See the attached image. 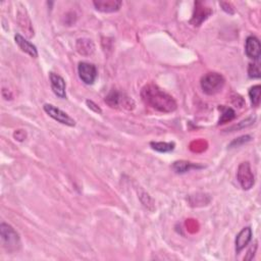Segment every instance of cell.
<instances>
[{
	"label": "cell",
	"mask_w": 261,
	"mask_h": 261,
	"mask_svg": "<svg viewBox=\"0 0 261 261\" xmlns=\"http://www.w3.org/2000/svg\"><path fill=\"white\" fill-rule=\"evenodd\" d=\"M141 97L147 105L160 113H173L178 107L174 97L154 84H147L144 86L141 91Z\"/></svg>",
	"instance_id": "obj_1"
},
{
	"label": "cell",
	"mask_w": 261,
	"mask_h": 261,
	"mask_svg": "<svg viewBox=\"0 0 261 261\" xmlns=\"http://www.w3.org/2000/svg\"><path fill=\"white\" fill-rule=\"evenodd\" d=\"M226 80L223 75L218 73H208L201 78L200 85L203 92L207 95H215L224 89Z\"/></svg>",
	"instance_id": "obj_2"
},
{
	"label": "cell",
	"mask_w": 261,
	"mask_h": 261,
	"mask_svg": "<svg viewBox=\"0 0 261 261\" xmlns=\"http://www.w3.org/2000/svg\"><path fill=\"white\" fill-rule=\"evenodd\" d=\"M0 237L3 247L8 252H15L21 247V239L16 230L7 224L2 223L0 225Z\"/></svg>",
	"instance_id": "obj_3"
},
{
	"label": "cell",
	"mask_w": 261,
	"mask_h": 261,
	"mask_svg": "<svg viewBox=\"0 0 261 261\" xmlns=\"http://www.w3.org/2000/svg\"><path fill=\"white\" fill-rule=\"evenodd\" d=\"M237 179L244 190H250L254 186L255 178L249 163H242L237 170Z\"/></svg>",
	"instance_id": "obj_4"
},
{
	"label": "cell",
	"mask_w": 261,
	"mask_h": 261,
	"mask_svg": "<svg viewBox=\"0 0 261 261\" xmlns=\"http://www.w3.org/2000/svg\"><path fill=\"white\" fill-rule=\"evenodd\" d=\"M43 109L50 117H52L54 120H56V122L63 124V125H65V126H68V127H75L76 126L75 119L69 116L66 113L63 112L62 109L57 108L56 106L46 103V104H44Z\"/></svg>",
	"instance_id": "obj_5"
},
{
	"label": "cell",
	"mask_w": 261,
	"mask_h": 261,
	"mask_svg": "<svg viewBox=\"0 0 261 261\" xmlns=\"http://www.w3.org/2000/svg\"><path fill=\"white\" fill-rule=\"evenodd\" d=\"M105 102L113 108L124 107L127 109H132L135 106V103L132 99L125 96L122 93L114 91V90L105 97Z\"/></svg>",
	"instance_id": "obj_6"
},
{
	"label": "cell",
	"mask_w": 261,
	"mask_h": 261,
	"mask_svg": "<svg viewBox=\"0 0 261 261\" xmlns=\"http://www.w3.org/2000/svg\"><path fill=\"white\" fill-rule=\"evenodd\" d=\"M78 73L80 79L87 85L94 84L97 78V68L94 65L89 63H80L78 65Z\"/></svg>",
	"instance_id": "obj_7"
},
{
	"label": "cell",
	"mask_w": 261,
	"mask_h": 261,
	"mask_svg": "<svg viewBox=\"0 0 261 261\" xmlns=\"http://www.w3.org/2000/svg\"><path fill=\"white\" fill-rule=\"evenodd\" d=\"M246 55L253 60H258L261 55V44L258 38L255 36H249L245 42Z\"/></svg>",
	"instance_id": "obj_8"
},
{
	"label": "cell",
	"mask_w": 261,
	"mask_h": 261,
	"mask_svg": "<svg viewBox=\"0 0 261 261\" xmlns=\"http://www.w3.org/2000/svg\"><path fill=\"white\" fill-rule=\"evenodd\" d=\"M50 85H51V89L53 93L62 99H65L66 97V91H65V81L63 77H60L57 74L50 73L49 75Z\"/></svg>",
	"instance_id": "obj_9"
},
{
	"label": "cell",
	"mask_w": 261,
	"mask_h": 261,
	"mask_svg": "<svg viewBox=\"0 0 261 261\" xmlns=\"http://www.w3.org/2000/svg\"><path fill=\"white\" fill-rule=\"evenodd\" d=\"M93 4L97 11L110 14L118 12L123 5V2L118 1V0H95Z\"/></svg>",
	"instance_id": "obj_10"
},
{
	"label": "cell",
	"mask_w": 261,
	"mask_h": 261,
	"mask_svg": "<svg viewBox=\"0 0 261 261\" xmlns=\"http://www.w3.org/2000/svg\"><path fill=\"white\" fill-rule=\"evenodd\" d=\"M212 15V11L209 8H205L201 2L195 3V11L192 19H191V24L193 26H200L205 19Z\"/></svg>",
	"instance_id": "obj_11"
},
{
	"label": "cell",
	"mask_w": 261,
	"mask_h": 261,
	"mask_svg": "<svg viewBox=\"0 0 261 261\" xmlns=\"http://www.w3.org/2000/svg\"><path fill=\"white\" fill-rule=\"evenodd\" d=\"M251 240H252V229L249 227L244 228L236 237L235 244L237 253H240L251 242Z\"/></svg>",
	"instance_id": "obj_12"
},
{
	"label": "cell",
	"mask_w": 261,
	"mask_h": 261,
	"mask_svg": "<svg viewBox=\"0 0 261 261\" xmlns=\"http://www.w3.org/2000/svg\"><path fill=\"white\" fill-rule=\"evenodd\" d=\"M15 41L17 44V46L21 48L23 51L27 54H29L31 57H38V50L35 45H33L31 42L28 41L26 38H24L22 35L16 34L15 36Z\"/></svg>",
	"instance_id": "obj_13"
},
{
	"label": "cell",
	"mask_w": 261,
	"mask_h": 261,
	"mask_svg": "<svg viewBox=\"0 0 261 261\" xmlns=\"http://www.w3.org/2000/svg\"><path fill=\"white\" fill-rule=\"evenodd\" d=\"M76 48H77V51L84 56L91 55L95 51V45L93 41L87 38L78 39L76 43Z\"/></svg>",
	"instance_id": "obj_14"
},
{
	"label": "cell",
	"mask_w": 261,
	"mask_h": 261,
	"mask_svg": "<svg viewBox=\"0 0 261 261\" xmlns=\"http://www.w3.org/2000/svg\"><path fill=\"white\" fill-rule=\"evenodd\" d=\"M202 167H203L202 165H198L193 163L186 162V160H178V162L174 163L173 164L174 170L178 174H185L193 168L197 169V168H202Z\"/></svg>",
	"instance_id": "obj_15"
},
{
	"label": "cell",
	"mask_w": 261,
	"mask_h": 261,
	"mask_svg": "<svg viewBox=\"0 0 261 261\" xmlns=\"http://www.w3.org/2000/svg\"><path fill=\"white\" fill-rule=\"evenodd\" d=\"M150 146L157 152L167 153L174 151L176 144L174 142H151L150 143Z\"/></svg>",
	"instance_id": "obj_16"
},
{
	"label": "cell",
	"mask_w": 261,
	"mask_h": 261,
	"mask_svg": "<svg viewBox=\"0 0 261 261\" xmlns=\"http://www.w3.org/2000/svg\"><path fill=\"white\" fill-rule=\"evenodd\" d=\"M219 109H222V115H220V118L218 120V125L227 124L236 117V113L233 108L222 106L219 107Z\"/></svg>",
	"instance_id": "obj_17"
},
{
	"label": "cell",
	"mask_w": 261,
	"mask_h": 261,
	"mask_svg": "<svg viewBox=\"0 0 261 261\" xmlns=\"http://www.w3.org/2000/svg\"><path fill=\"white\" fill-rule=\"evenodd\" d=\"M249 97L251 100V103L256 107L259 106L261 100V86L255 85L253 87H251L249 90Z\"/></svg>",
	"instance_id": "obj_18"
},
{
	"label": "cell",
	"mask_w": 261,
	"mask_h": 261,
	"mask_svg": "<svg viewBox=\"0 0 261 261\" xmlns=\"http://www.w3.org/2000/svg\"><path fill=\"white\" fill-rule=\"evenodd\" d=\"M248 75L252 79H259L260 78V69L256 64H250L248 67Z\"/></svg>",
	"instance_id": "obj_19"
},
{
	"label": "cell",
	"mask_w": 261,
	"mask_h": 261,
	"mask_svg": "<svg viewBox=\"0 0 261 261\" xmlns=\"http://www.w3.org/2000/svg\"><path fill=\"white\" fill-rule=\"evenodd\" d=\"M255 122V116H251V117H248L247 119L245 120H242V122L239 123L238 126H234L230 128L229 130H235V129H244V128H247V127H250L251 125H253Z\"/></svg>",
	"instance_id": "obj_20"
},
{
	"label": "cell",
	"mask_w": 261,
	"mask_h": 261,
	"mask_svg": "<svg viewBox=\"0 0 261 261\" xmlns=\"http://www.w3.org/2000/svg\"><path fill=\"white\" fill-rule=\"evenodd\" d=\"M251 140V137L250 136H242V137H240L238 138L237 140H234V141L229 144V147H238L240 145H242L244 143H247L249 142Z\"/></svg>",
	"instance_id": "obj_21"
},
{
	"label": "cell",
	"mask_w": 261,
	"mask_h": 261,
	"mask_svg": "<svg viewBox=\"0 0 261 261\" xmlns=\"http://www.w3.org/2000/svg\"><path fill=\"white\" fill-rule=\"evenodd\" d=\"M86 103H87L88 107H89L90 109H91V110H93L94 113H96V114H101V113H102V110L100 109V107H99L96 103H94L93 101H91V100H87Z\"/></svg>",
	"instance_id": "obj_22"
},
{
	"label": "cell",
	"mask_w": 261,
	"mask_h": 261,
	"mask_svg": "<svg viewBox=\"0 0 261 261\" xmlns=\"http://www.w3.org/2000/svg\"><path fill=\"white\" fill-rule=\"evenodd\" d=\"M256 249H257V243L254 244V246L251 248L249 251H248V253H247V256L244 258L245 260H252L254 255H255V252H256Z\"/></svg>",
	"instance_id": "obj_23"
}]
</instances>
